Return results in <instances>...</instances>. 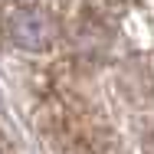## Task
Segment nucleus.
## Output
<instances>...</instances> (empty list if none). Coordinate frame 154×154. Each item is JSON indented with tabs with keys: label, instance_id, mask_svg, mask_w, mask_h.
<instances>
[{
	"label": "nucleus",
	"instance_id": "nucleus-1",
	"mask_svg": "<svg viewBox=\"0 0 154 154\" xmlns=\"http://www.w3.org/2000/svg\"><path fill=\"white\" fill-rule=\"evenodd\" d=\"M10 36L23 49H43L53 39V26L43 17H36V13H17L10 20Z\"/></svg>",
	"mask_w": 154,
	"mask_h": 154
}]
</instances>
